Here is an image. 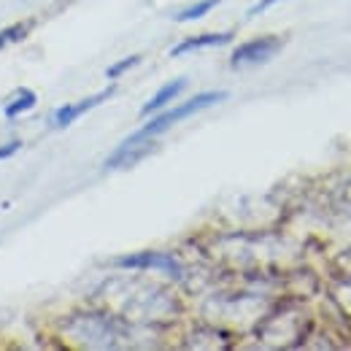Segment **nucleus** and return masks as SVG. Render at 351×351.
Wrapping results in <instances>:
<instances>
[{
	"mask_svg": "<svg viewBox=\"0 0 351 351\" xmlns=\"http://www.w3.org/2000/svg\"><path fill=\"white\" fill-rule=\"evenodd\" d=\"M219 100H227V92H203V95H195V97L178 103L176 108H171V111L157 114L152 122H146L141 130L132 132L130 138H128L111 157H119V154H125V152L132 149V146H138V143H143V141H149V138H154V135H160V132L171 130V128L178 125L181 119H186V117H192V114H197V111H203V108H208V106H214V103H219Z\"/></svg>",
	"mask_w": 351,
	"mask_h": 351,
	"instance_id": "1",
	"label": "nucleus"
},
{
	"mask_svg": "<svg viewBox=\"0 0 351 351\" xmlns=\"http://www.w3.org/2000/svg\"><path fill=\"white\" fill-rule=\"evenodd\" d=\"M284 46V41L278 36H260V38H252L246 44H241L232 57H230V65L232 68H241V65H257V62H267L278 49Z\"/></svg>",
	"mask_w": 351,
	"mask_h": 351,
	"instance_id": "2",
	"label": "nucleus"
},
{
	"mask_svg": "<svg viewBox=\"0 0 351 351\" xmlns=\"http://www.w3.org/2000/svg\"><path fill=\"white\" fill-rule=\"evenodd\" d=\"M119 267H130V270H168L173 276H181V265L176 263L171 254H162V252H138L130 257H119L117 260Z\"/></svg>",
	"mask_w": 351,
	"mask_h": 351,
	"instance_id": "3",
	"label": "nucleus"
},
{
	"mask_svg": "<svg viewBox=\"0 0 351 351\" xmlns=\"http://www.w3.org/2000/svg\"><path fill=\"white\" fill-rule=\"evenodd\" d=\"M114 92H117V89L108 87V89H103V92H97V95H89V97H84V100H79V103H68V106H62V108L54 114V128H68V125H73L79 117H84L87 111L97 108V106L106 103L108 97H114Z\"/></svg>",
	"mask_w": 351,
	"mask_h": 351,
	"instance_id": "4",
	"label": "nucleus"
},
{
	"mask_svg": "<svg viewBox=\"0 0 351 351\" xmlns=\"http://www.w3.org/2000/svg\"><path fill=\"white\" fill-rule=\"evenodd\" d=\"M232 41V33H200V36H189L184 41L171 49V57H181V54H189V51H197V49H208V46H224Z\"/></svg>",
	"mask_w": 351,
	"mask_h": 351,
	"instance_id": "5",
	"label": "nucleus"
},
{
	"mask_svg": "<svg viewBox=\"0 0 351 351\" xmlns=\"http://www.w3.org/2000/svg\"><path fill=\"white\" fill-rule=\"evenodd\" d=\"M186 89V79H173V82H168V84H162V87L154 92V97L141 108V117H149V114H157V111H162L171 100H176L181 92Z\"/></svg>",
	"mask_w": 351,
	"mask_h": 351,
	"instance_id": "6",
	"label": "nucleus"
},
{
	"mask_svg": "<svg viewBox=\"0 0 351 351\" xmlns=\"http://www.w3.org/2000/svg\"><path fill=\"white\" fill-rule=\"evenodd\" d=\"M36 92H30V89H19L16 92V97L3 108V114L8 117V119H14V117H19V114H25V111H30L33 106H36Z\"/></svg>",
	"mask_w": 351,
	"mask_h": 351,
	"instance_id": "7",
	"label": "nucleus"
},
{
	"mask_svg": "<svg viewBox=\"0 0 351 351\" xmlns=\"http://www.w3.org/2000/svg\"><path fill=\"white\" fill-rule=\"evenodd\" d=\"M217 5H219V0H200V3H195V5H189V8H184V11H178L173 19L176 22H192V19L206 16V14L214 11Z\"/></svg>",
	"mask_w": 351,
	"mask_h": 351,
	"instance_id": "8",
	"label": "nucleus"
},
{
	"mask_svg": "<svg viewBox=\"0 0 351 351\" xmlns=\"http://www.w3.org/2000/svg\"><path fill=\"white\" fill-rule=\"evenodd\" d=\"M30 30H33V22H30V19H27V22H16V25L0 30V51H3L8 44H14V41H22Z\"/></svg>",
	"mask_w": 351,
	"mask_h": 351,
	"instance_id": "9",
	"label": "nucleus"
},
{
	"mask_svg": "<svg viewBox=\"0 0 351 351\" xmlns=\"http://www.w3.org/2000/svg\"><path fill=\"white\" fill-rule=\"evenodd\" d=\"M141 62V54H130V57H125V60H119V62H114L108 71H106V76L108 79H119L122 73H128L130 68H135Z\"/></svg>",
	"mask_w": 351,
	"mask_h": 351,
	"instance_id": "10",
	"label": "nucleus"
},
{
	"mask_svg": "<svg viewBox=\"0 0 351 351\" xmlns=\"http://www.w3.org/2000/svg\"><path fill=\"white\" fill-rule=\"evenodd\" d=\"M22 149V141H11V143H3L0 146V160H5V157H11V154H16Z\"/></svg>",
	"mask_w": 351,
	"mask_h": 351,
	"instance_id": "11",
	"label": "nucleus"
},
{
	"mask_svg": "<svg viewBox=\"0 0 351 351\" xmlns=\"http://www.w3.org/2000/svg\"><path fill=\"white\" fill-rule=\"evenodd\" d=\"M276 3H281V0H260L252 11H249V16H257V14H263L265 8H270V5H276Z\"/></svg>",
	"mask_w": 351,
	"mask_h": 351,
	"instance_id": "12",
	"label": "nucleus"
}]
</instances>
